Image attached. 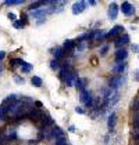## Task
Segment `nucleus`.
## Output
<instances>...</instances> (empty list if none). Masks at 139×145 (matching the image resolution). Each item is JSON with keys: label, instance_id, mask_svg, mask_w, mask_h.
<instances>
[{"label": "nucleus", "instance_id": "b1692460", "mask_svg": "<svg viewBox=\"0 0 139 145\" xmlns=\"http://www.w3.org/2000/svg\"><path fill=\"white\" fill-rule=\"evenodd\" d=\"M6 6H18V4H23V1H17V0H9V1H4Z\"/></svg>", "mask_w": 139, "mask_h": 145}, {"label": "nucleus", "instance_id": "a878e982", "mask_svg": "<svg viewBox=\"0 0 139 145\" xmlns=\"http://www.w3.org/2000/svg\"><path fill=\"white\" fill-rule=\"evenodd\" d=\"M132 109L134 111H139V98H135L132 102Z\"/></svg>", "mask_w": 139, "mask_h": 145}, {"label": "nucleus", "instance_id": "f3484780", "mask_svg": "<svg viewBox=\"0 0 139 145\" xmlns=\"http://www.w3.org/2000/svg\"><path fill=\"white\" fill-rule=\"evenodd\" d=\"M31 83L34 84L35 87H42V79L39 78V76H32V79H31Z\"/></svg>", "mask_w": 139, "mask_h": 145}, {"label": "nucleus", "instance_id": "f8f14e48", "mask_svg": "<svg viewBox=\"0 0 139 145\" xmlns=\"http://www.w3.org/2000/svg\"><path fill=\"white\" fill-rule=\"evenodd\" d=\"M125 68H127V64H125V62L117 64L116 67L113 68V73H116V75H122V72L125 71Z\"/></svg>", "mask_w": 139, "mask_h": 145}, {"label": "nucleus", "instance_id": "393cba45", "mask_svg": "<svg viewBox=\"0 0 139 145\" xmlns=\"http://www.w3.org/2000/svg\"><path fill=\"white\" fill-rule=\"evenodd\" d=\"M75 86H77V89H79V91H82V90H83V87H85V86H83V82H82L79 78L77 79V82H75Z\"/></svg>", "mask_w": 139, "mask_h": 145}, {"label": "nucleus", "instance_id": "6ab92c4d", "mask_svg": "<svg viewBox=\"0 0 139 145\" xmlns=\"http://www.w3.org/2000/svg\"><path fill=\"white\" fill-rule=\"evenodd\" d=\"M14 102H17V95L13 94V95H9V97L4 100L3 104H4V105H11V104H14Z\"/></svg>", "mask_w": 139, "mask_h": 145}, {"label": "nucleus", "instance_id": "f257e3e1", "mask_svg": "<svg viewBox=\"0 0 139 145\" xmlns=\"http://www.w3.org/2000/svg\"><path fill=\"white\" fill-rule=\"evenodd\" d=\"M43 116H45V113L40 111V109L31 108V109H29V113H28V116H26V118H29V119H31V120H34V122H42Z\"/></svg>", "mask_w": 139, "mask_h": 145}, {"label": "nucleus", "instance_id": "423d86ee", "mask_svg": "<svg viewBox=\"0 0 139 145\" xmlns=\"http://www.w3.org/2000/svg\"><path fill=\"white\" fill-rule=\"evenodd\" d=\"M117 15H118V6H117V3H111L110 4V7H109V18L110 20H116Z\"/></svg>", "mask_w": 139, "mask_h": 145}, {"label": "nucleus", "instance_id": "bb28decb", "mask_svg": "<svg viewBox=\"0 0 139 145\" xmlns=\"http://www.w3.org/2000/svg\"><path fill=\"white\" fill-rule=\"evenodd\" d=\"M134 127L139 130V113L138 115H135V118H134Z\"/></svg>", "mask_w": 139, "mask_h": 145}, {"label": "nucleus", "instance_id": "0eeeda50", "mask_svg": "<svg viewBox=\"0 0 139 145\" xmlns=\"http://www.w3.org/2000/svg\"><path fill=\"white\" fill-rule=\"evenodd\" d=\"M127 50H124V48H120V50H117L116 51V61L117 64H121V62H124V59L127 58Z\"/></svg>", "mask_w": 139, "mask_h": 145}, {"label": "nucleus", "instance_id": "412c9836", "mask_svg": "<svg viewBox=\"0 0 139 145\" xmlns=\"http://www.w3.org/2000/svg\"><path fill=\"white\" fill-rule=\"evenodd\" d=\"M21 68H23V72H25V73H28V72H31V71H32V68H34V65H31L29 62H23V65H21Z\"/></svg>", "mask_w": 139, "mask_h": 145}, {"label": "nucleus", "instance_id": "5701e85b", "mask_svg": "<svg viewBox=\"0 0 139 145\" xmlns=\"http://www.w3.org/2000/svg\"><path fill=\"white\" fill-rule=\"evenodd\" d=\"M50 68L54 69V71L56 69H61V64L58 62L57 59H53V61H50Z\"/></svg>", "mask_w": 139, "mask_h": 145}, {"label": "nucleus", "instance_id": "e433bc0d", "mask_svg": "<svg viewBox=\"0 0 139 145\" xmlns=\"http://www.w3.org/2000/svg\"><path fill=\"white\" fill-rule=\"evenodd\" d=\"M135 79H136V80H139V72H136V73H135Z\"/></svg>", "mask_w": 139, "mask_h": 145}, {"label": "nucleus", "instance_id": "dca6fc26", "mask_svg": "<svg viewBox=\"0 0 139 145\" xmlns=\"http://www.w3.org/2000/svg\"><path fill=\"white\" fill-rule=\"evenodd\" d=\"M7 115H9V106L3 104V105L0 106V119H3V120L7 119Z\"/></svg>", "mask_w": 139, "mask_h": 145}, {"label": "nucleus", "instance_id": "ddd939ff", "mask_svg": "<svg viewBox=\"0 0 139 145\" xmlns=\"http://www.w3.org/2000/svg\"><path fill=\"white\" fill-rule=\"evenodd\" d=\"M31 14L36 17V18H45V15L49 14L46 8H40V10H36V11H31Z\"/></svg>", "mask_w": 139, "mask_h": 145}, {"label": "nucleus", "instance_id": "39448f33", "mask_svg": "<svg viewBox=\"0 0 139 145\" xmlns=\"http://www.w3.org/2000/svg\"><path fill=\"white\" fill-rule=\"evenodd\" d=\"M85 7H86V3H85V1H77V3H74V4H72V14H74V15L81 14V12L85 10Z\"/></svg>", "mask_w": 139, "mask_h": 145}, {"label": "nucleus", "instance_id": "72a5a7b5", "mask_svg": "<svg viewBox=\"0 0 139 145\" xmlns=\"http://www.w3.org/2000/svg\"><path fill=\"white\" fill-rule=\"evenodd\" d=\"M4 57H6V53H4V51H0V61H1Z\"/></svg>", "mask_w": 139, "mask_h": 145}, {"label": "nucleus", "instance_id": "4c0bfd02", "mask_svg": "<svg viewBox=\"0 0 139 145\" xmlns=\"http://www.w3.org/2000/svg\"><path fill=\"white\" fill-rule=\"evenodd\" d=\"M136 145H139V142H136Z\"/></svg>", "mask_w": 139, "mask_h": 145}, {"label": "nucleus", "instance_id": "20e7f679", "mask_svg": "<svg viewBox=\"0 0 139 145\" xmlns=\"http://www.w3.org/2000/svg\"><path fill=\"white\" fill-rule=\"evenodd\" d=\"M124 83V78L121 76V75H118V76H114L113 79H110V89L111 90H116L118 87H121V84Z\"/></svg>", "mask_w": 139, "mask_h": 145}, {"label": "nucleus", "instance_id": "7ed1b4c3", "mask_svg": "<svg viewBox=\"0 0 139 145\" xmlns=\"http://www.w3.org/2000/svg\"><path fill=\"white\" fill-rule=\"evenodd\" d=\"M121 10H122V12L125 14V15H134L135 14V7L129 3V1H124L122 4H121Z\"/></svg>", "mask_w": 139, "mask_h": 145}, {"label": "nucleus", "instance_id": "2eb2a0df", "mask_svg": "<svg viewBox=\"0 0 139 145\" xmlns=\"http://www.w3.org/2000/svg\"><path fill=\"white\" fill-rule=\"evenodd\" d=\"M107 37V33L104 31H95V37L93 40H104Z\"/></svg>", "mask_w": 139, "mask_h": 145}, {"label": "nucleus", "instance_id": "9d476101", "mask_svg": "<svg viewBox=\"0 0 139 145\" xmlns=\"http://www.w3.org/2000/svg\"><path fill=\"white\" fill-rule=\"evenodd\" d=\"M52 137H54L56 140H61V138H66V135H64V131L57 127V126H54L53 127V131H52Z\"/></svg>", "mask_w": 139, "mask_h": 145}, {"label": "nucleus", "instance_id": "c85d7f7f", "mask_svg": "<svg viewBox=\"0 0 139 145\" xmlns=\"http://www.w3.org/2000/svg\"><path fill=\"white\" fill-rule=\"evenodd\" d=\"M14 28H17V29H20V28H24V24L21 21H15L14 22Z\"/></svg>", "mask_w": 139, "mask_h": 145}, {"label": "nucleus", "instance_id": "2f4dec72", "mask_svg": "<svg viewBox=\"0 0 139 145\" xmlns=\"http://www.w3.org/2000/svg\"><path fill=\"white\" fill-rule=\"evenodd\" d=\"M107 51H109V47H107V46H104L103 48L100 50V56H106V53H107Z\"/></svg>", "mask_w": 139, "mask_h": 145}, {"label": "nucleus", "instance_id": "9b49d317", "mask_svg": "<svg viewBox=\"0 0 139 145\" xmlns=\"http://www.w3.org/2000/svg\"><path fill=\"white\" fill-rule=\"evenodd\" d=\"M63 48H64V53H70L71 54L74 51V48H75V42L74 40H66Z\"/></svg>", "mask_w": 139, "mask_h": 145}, {"label": "nucleus", "instance_id": "f704fd0d", "mask_svg": "<svg viewBox=\"0 0 139 145\" xmlns=\"http://www.w3.org/2000/svg\"><path fill=\"white\" fill-rule=\"evenodd\" d=\"M46 21V18H39V21H38V24H43Z\"/></svg>", "mask_w": 139, "mask_h": 145}, {"label": "nucleus", "instance_id": "a211bd4d", "mask_svg": "<svg viewBox=\"0 0 139 145\" xmlns=\"http://www.w3.org/2000/svg\"><path fill=\"white\" fill-rule=\"evenodd\" d=\"M4 138H6V140H15V138H17L15 130H7V131H6V135H4Z\"/></svg>", "mask_w": 139, "mask_h": 145}, {"label": "nucleus", "instance_id": "7c9ffc66", "mask_svg": "<svg viewBox=\"0 0 139 145\" xmlns=\"http://www.w3.org/2000/svg\"><path fill=\"white\" fill-rule=\"evenodd\" d=\"M7 17H9V18H10L11 21H14V22L17 21V17H15V15H14L13 12H9V14H7Z\"/></svg>", "mask_w": 139, "mask_h": 145}, {"label": "nucleus", "instance_id": "f03ea898", "mask_svg": "<svg viewBox=\"0 0 139 145\" xmlns=\"http://www.w3.org/2000/svg\"><path fill=\"white\" fill-rule=\"evenodd\" d=\"M122 32H124V26H121V25H117V26H114L110 32H107V37L109 39H118L120 36H122Z\"/></svg>", "mask_w": 139, "mask_h": 145}, {"label": "nucleus", "instance_id": "c756f323", "mask_svg": "<svg viewBox=\"0 0 139 145\" xmlns=\"http://www.w3.org/2000/svg\"><path fill=\"white\" fill-rule=\"evenodd\" d=\"M21 22L25 25V24H28V17H26V14H21Z\"/></svg>", "mask_w": 139, "mask_h": 145}, {"label": "nucleus", "instance_id": "4468645a", "mask_svg": "<svg viewBox=\"0 0 139 145\" xmlns=\"http://www.w3.org/2000/svg\"><path fill=\"white\" fill-rule=\"evenodd\" d=\"M53 56L56 59H60V58H63L64 56V48H61V47H56V48H53Z\"/></svg>", "mask_w": 139, "mask_h": 145}, {"label": "nucleus", "instance_id": "473e14b6", "mask_svg": "<svg viewBox=\"0 0 139 145\" xmlns=\"http://www.w3.org/2000/svg\"><path fill=\"white\" fill-rule=\"evenodd\" d=\"M75 112H77V113H85V112H83V109H82V108H79V106H77V108H75Z\"/></svg>", "mask_w": 139, "mask_h": 145}, {"label": "nucleus", "instance_id": "cd10ccee", "mask_svg": "<svg viewBox=\"0 0 139 145\" xmlns=\"http://www.w3.org/2000/svg\"><path fill=\"white\" fill-rule=\"evenodd\" d=\"M75 44H77V43H75ZM77 47H78V50H79V51H82V50H83V48L86 47V44H85V42H79Z\"/></svg>", "mask_w": 139, "mask_h": 145}, {"label": "nucleus", "instance_id": "1a4fd4ad", "mask_svg": "<svg viewBox=\"0 0 139 145\" xmlns=\"http://www.w3.org/2000/svg\"><path fill=\"white\" fill-rule=\"evenodd\" d=\"M128 43H129V36H128V35H122V36H120V37L117 39L114 44H116L117 47H122V46L128 44Z\"/></svg>", "mask_w": 139, "mask_h": 145}, {"label": "nucleus", "instance_id": "aec40b11", "mask_svg": "<svg viewBox=\"0 0 139 145\" xmlns=\"http://www.w3.org/2000/svg\"><path fill=\"white\" fill-rule=\"evenodd\" d=\"M45 4V1H36V3H32L31 6H29V11H36V8H39L40 6H43Z\"/></svg>", "mask_w": 139, "mask_h": 145}, {"label": "nucleus", "instance_id": "6e6552de", "mask_svg": "<svg viewBox=\"0 0 139 145\" xmlns=\"http://www.w3.org/2000/svg\"><path fill=\"white\" fill-rule=\"evenodd\" d=\"M116 122H117L116 112H111V113H110V116H109V120H107V127H109V130H110V131H113V130H114V127H116Z\"/></svg>", "mask_w": 139, "mask_h": 145}, {"label": "nucleus", "instance_id": "c9c22d12", "mask_svg": "<svg viewBox=\"0 0 139 145\" xmlns=\"http://www.w3.org/2000/svg\"><path fill=\"white\" fill-rule=\"evenodd\" d=\"M132 51H138V46H132Z\"/></svg>", "mask_w": 139, "mask_h": 145}, {"label": "nucleus", "instance_id": "4be33fe9", "mask_svg": "<svg viewBox=\"0 0 139 145\" xmlns=\"http://www.w3.org/2000/svg\"><path fill=\"white\" fill-rule=\"evenodd\" d=\"M23 59L21 58H14V59H11L10 61V65H13V67H21L23 65Z\"/></svg>", "mask_w": 139, "mask_h": 145}]
</instances>
